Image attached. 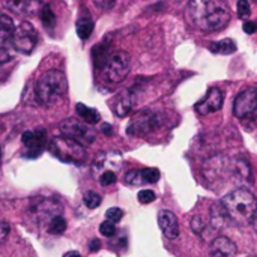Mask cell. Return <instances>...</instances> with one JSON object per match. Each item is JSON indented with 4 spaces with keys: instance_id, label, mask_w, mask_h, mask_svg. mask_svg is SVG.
Listing matches in <instances>:
<instances>
[{
    "instance_id": "4fadbf2b",
    "label": "cell",
    "mask_w": 257,
    "mask_h": 257,
    "mask_svg": "<svg viewBox=\"0 0 257 257\" xmlns=\"http://www.w3.org/2000/svg\"><path fill=\"white\" fill-rule=\"evenodd\" d=\"M136 93L133 89H123L120 90L111 101V110L116 116L125 117L131 113L134 104H136Z\"/></svg>"
},
{
    "instance_id": "2e32d148",
    "label": "cell",
    "mask_w": 257,
    "mask_h": 257,
    "mask_svg": "<svg viewBox=\"0 0 257 257\" xmlns=\"http://www.w3.org/2000/svg\"><path fill=\"white\" fill-rule=\"evenodd\" d=\"M75 110H77V114L80 116V119L87 125H93V123H98L101 120V114L98 113V110L87 107L81 102H78L75 105Z\"/></svg>"
},
{
    "instance_id": "83f0119b",
    "label": "cell",
    "mask_w": 257,
    "mask_h": 257,
    "mask_svg": "<svg viewBox=\"0 0 257 257\" xmlns=\"http://www.w3.org/2000/svg\"><path fill=\"white\" fill-rule=\"evenodd\" d=\"M116 181H117V178H116V173H114L113 170H105V172H102L101 176H99V184H101L102 187L113 185Z\"/></svg>"
},
{
    "instance_id": "5b68a950",
    "label": "cell",
    "mask_w": 257,
    "mask_h": 257,
    "mask_svg": "<svg viewBox=\"0 0 257 257\" xmlns=\"http://www.w3.org/2000/svg\"><path fill=\"white\" fill-rule=\"evenodd\" d=\"M131 69V57L126 51H114L110 54L107 63L104 65L102 68V72H104V77L108 83L111 84H117V83H122L128 72Z\"/></svg>"
},
{
    "instance_id": "30bf717a",
    "label": "cell",
    "mask_w": 257,
    "mask_h": 257,
    "mask_svg": "<svg viewBox=\"0 0 257 257\" xmlns=\"http://www.w3.org/2000/svg\"><path fill=\"white\" fill-rule=\"evenodd\" d=\"M21 142L26 148V152L23 154L26 158H38L47 145V134L44 130H35V131H26L21 136Z\"/></svg>"
},
{
    "instance_id": "7402d4cb",
    "label": "cell",
    "mask_w": 257,
    "mask_h": 257,
    "mask_svg": "<svg viewBox=\"0 0 257 257\" xmlns=\"http://www.w3.org/2000/svg\"><path fill=\"white\" fill-rule=\"evenodd\" d=\"M41 12V21L47 29H53L56 26V14L53 12L50 5H42V8L39 9Z\"/></svg>"
},
{
    "instance_id": "836d02e7",
    "label": "cell",
    "mask_w": 257,
    "mask_h": 257,
    "mask_svg": "<svg viewBox=\"0 0 257 257\" xmlns=\"http://www.w3.org/2000/svg\"><path fill=\"white\" fill-rule=\"evenodd\" d=\"M11 59H12L11 51H9L6 47H0V65H3V63L9 62Z\"/></svg>"
},
{
    "instance_id": "8d00e7d4",
    "label": "cell",
    "mask_w": 257,
    "mask_h": 257,
    "mask_svg": "<svg viewBox=\"0 0 257 257\" xmlns=\"http://www.w3.org/2000/svg\"><path fill=\"white\" fill-rule=\"evenodd\" d=\"M99 248H101L99 239H92L90 244H89V250H90V251H96V250H99Z\"/></svg>"
},
{
    "instance_id": "603a6c76",
    "label": "cell",
    "mask_w": 257,
    "mask_h": 257,
    "mask_svg": "<svg viewBox=\"0 0 257 257\" xmlns=\"http://www.w3.org/2000/svg\"><path fill=\"white\" fill-rule=\"evenodd\" d=\"M66 227H68L66 220L60 215V217L53 218V220L48 223L47 230H48V233H51V235H62V233L66 230Z\"/></svg>"
},
{
    "instance_id": "d4e9b609",
    "label": "cell",
    "mask_w": 257,
    "mask_h": 257,
    "mask_svg": "<svg viewBox=\"0 0 257 257\" xmlns=\"http://www.w3.org/2000/svg\"><path fill=\"white\" fill-rule=\"evenodd\" d=\"M160 176H161V173L155 167L143 169L142 170V178H143V182H146V184H155V182H158Z\"/></svg>"
},
{
    "instance_id": "7a4b0ae2",
    "label": "cell",
    "mask_w": 257,
    "mask_h": 257,
    "mask_svg": "<svg viewBox=\"0 0 257 257\" xmlns=\"http://www.w3.org/2000/svg\"><path fill=\"white\" fill-rule=\"evenodd\" d=\"M221 205L230 223L244 227L253 223L257 212L256 196L247 188H236L221 199Z\"/></svg>"
},
{
    "instance_id": "ab89813d",
    "label": "cell",
    "mask_w": 257,
    "mask_h": 257,
    "mask_svg": "<svg viewBox=\"0 0 257 257\" xmlns=\"http://www.w3.org/2000/svg\"><path fill=\"white\" fill-rule=\"evenodd\" d=\"M253 227H254V230H256V233H257V212H256V215H254V218H253Z\"/></svg>"
},
{
    "instance_id": "f546056e",
    "label": "cell",
    "mask_w": 257,
    "mask_h": 257,
    "mask_svg": "<svg viewBox=\"0 0 257 257\" xmlns=\"http://www.w3.org/2000/svg\"><path fill=\"white\" fill-rule=\"evenodd\" d=\"M236 11H238V17H239V18H242V20H247V18L251 15V6H250V3H248L247 0H241V2H238V8H236Z\"/></svg>"
},
{
    "instance_id": "52a82bcc",
    "label": "cell",
    "mask_w": 257,
    "mask_h": 257,
    "mask_svg": "<svg viewBox=\"0 0 257 257\" xmlns=\"http://www.w3.org/2000/svg\"><path fill=\"white\" fill-rule=\"evenodd\" d=\"M38 44V30L29 23V21H21L11 38V45L15 51L23 53V54H32L33 50L36 48Z\"/></svg>"
},
{
    "instance_id": "44dd1931",
    "label": "cell",
    "mask_w": 257,
    "mask_h": 257,
    "mask_svg": "<svg viewBox=\"0 0 257 257\" xmlns=\"http://www.w3.org/2000/svg\"><path fill=\"white\" fill-rule=\"evenodd\" d=\"M92 54H93V62H95V65H96L98 68H104V65L107 63V60H108V57H110L111 53L108 51V47H107V45L99 44V45L93 47Z\"/></svg>"
},
{
    "instance_id": "74e56055",
    "label": "cell",
    "mask_w": 257,
    "mask_h": 257,
    "mask_svg": "<svg viewBox=\"0 0 257 257\" xmlns=\"http://www.w3.org/2000/svg\"><path fill=\"white\" fill-rule=\"evenodd\" d=\"M101 130H102V133L107 134V136H111V133H113V128H111V125H108V123H102V125H101Z\"/></svg>"
},
{
    "instance_id": "ffe728a7",
    "label": "cell",
    "mask_w": 257,
    "mask_h": 257,
    "mask_svg": "<svg viewBox=\"0 0 257 257\" xmlns=\"http://www.w3.org/2000/svg\"><path fill=\"white\" fill-rule=\"evenodd\" d=\"M93 29H95V24H93V21H92L89 17L80 18V20L77 21V26H75L77 35H78V38L83 39V41H86V39L93 33Z\"/></svg>"
},
{
    "instance_id": "9a60e30c",
    "label": "cell",
    "mask_w": 257,
    "mask_h": 257,
    "mask_svg": "<svg viewBox=\"0 0 257 257\" xmlns=\"http://www.w3.org/2000/svg\"><path fill=\"white\" fill-rule=\"evenodd\" d=\"M236 253L235 242L226 236H218L211 242V257H235Z\"/></svg>"
},
{
    "instance_id": "4316f807",
    "label": "cell",
    "mask_w": 257,
    "mask_h": 257,
    "mask_svg": "<svg viewBox=\"0 0 257 257\" xmlns=\"http://www.w3.org/2000/svg\"><path fill=\"white\" fill-rule=\"evenodd\" d=\"M125 182L128 185H140L143 184V178H142V170H130L125 175Z\"/></svg>"
},
{
    "instance_id": "f35d334b",
    "label": "cell",
    "mask_w": 257,
    "mask_h": 257,
    "mask_svg": "<svg viewBox=\"0 0 257 257\" xmlns=\"http://www.w3.org/2000/svg\"><path fill=\"white\" fill-rule=\"evenodd\" d=\"M63 257H81V254L78 251H68L63 254Z\"/></svg>"
},
{
    "instance_id": "1f68e13d",
    "label": "cell",
    "mask_w": 257,
    "mask_h": 257,
    "mask_svg": "<svg viewBox=\"0 0 257 257\" xmlns=\"http://www.w3.org/2000/svg\"><path fill=\"white\" fill-rule=\"evenodd\" d=\"M105 217H107V221H111V223H119L123 217V211L120 208H110L107 209L105 212Z\"/></svg>"
},
{
    "instance_id": "ba28073f",
    "label": "cell",
    "mask_w": 257,
    "mask_h": 257,
    "mask_svg": "<svg viewBox=\"0 0 257 257\" xmlns=\"http://www.w3.org/2000/svg\"><path fill=\"white\" fill-rule=\"evenodd\" d=\"M63 137H68L77 143H80L81 146H89L95 142L96 139V133L83 120L78 119H65L60 125H59Z\"/></svg>"
},
{
    "instance_id": "cb8c5ba5",
    "label": "cell",
    "mask_w": 257,
    "mask_h": 257,
    "mask_svg": "<svg viewBox=\"0 0 257 257\" xmlns=\"http://www.w3.org/2000/svg\"><path fill=\"white\" fill-rule=\"evenodd\" d=\"M83 200H84V205L89 209H96L101 205L102 197L98 193H95V191H86L84 196H83Z\"/></svg>"
},
{
    "instance_id": "8992f818",
    "label": "cell",
    "mask_w": 257,
    "mask_h": 257,
    "mask_svg": "<svg viewBox=\"0 0 257 257\" xmlns=\"http://www.w3.org/2000/svg\"><path fill=\"white\" fill-rule=\"evenodd\" d=\"M161 114L152 108L140 110L131 120L126 128V133L134 137H145L149 133L155 131L161 125Z\"/></svg>"
},
{
    "instance_id": "484cf974",
    "label": "cell",
    "mask_w": 257,
    "mask_h": 257,
    "mask_svg": "<svg viewBox=\"0 0 257 257\" xmlns=\"http://www.w3.org/2000/svg\"><path fill=\"white\" fill-rule=\"evenodd\" d=\"M206 223H205V220L200 217V215H194L193 217V220H191V229H193V232L196 233V235H199V236H203V232L206 230Z\"/></svg>"
},
{
    "instance_id": "277c9868",
    "label": "cell",
    "mask_w": 257,
    "mask_h": 257,
    "mask_svg": "<svg viewBox=\"0 0 257 257\" xmlns=\"http://www.w3.org/2000/svg\"><path fill=\"white\" fill-rule=\"evenodd\" d=\"M48 149L57 160L63 163H69V164H83L87 157L84 146L63 136L54 137L50 142Z\"/></svg>"
},
{
    "instance_id": "60d3db41",
    "label": "cell",
    "mask_w": 257,
    "mask_h": 257,
    "mask_svg": "<svg viewBox=\"0 0 257 257\" xmlns=\"http://www.w3.org/2000/svg\"><path fill=\"white\" fill-rule=\"evenodd\" d=\"M0 164H2V151H0Z\"/></svg>"
},
{
    "instance_id": "ac0fdd59",
    "label": "cell",
    "mask_w": 257,
    "mask_h": 257,
    "mask_svg": "<svg viewBox=\"0 0 257 257\" xmlns=\"http://www.w3.org/2000/svg\"><path fill=\"white\" fill-rule=\"evenodd\" d=\"M5 6L17 14H32L33 9L36 11L39 8V3H36V2H5Z\"/></svg>"
},
{
    "instance_id": "3957f363",
    "label": "cell",
    "mask_w": 257,
    "mask_h": 257,
    "mask_svg": "<svg viewBox=\"0 0 257 257\" xmlns=\"http://www.w3.org/2000/svg\"><path fill=\"white\" fill-rule=\"evenodd\" d=\"M68 90L66 75L59 69H50L44 72L35 86V95L41 105H54Z\"/></svg>"
},
{
    "instance_id": "e0dca14e",
    "label": "cell",
    "mask_w": 257,
    "mask_h": 257,
    "mask_svg": "<svg viewBox=\"0 0 257 257\" xmlns=\"http://www.w3.org/2000/svg\"><path fill=\"white\" fill-rule=\"evenodd\" d=\"M209 50L215 54H232L236 51V44L233 39H221V41H215L209 44Z\"/></svg>"
},
{
    "instance_id": "9c48e42d",
    "label": "cell",
    "mask_w": 257,
    "mask_h": 257,
    "mask_svg": "<svg viewBox=\"0 0 257 257\" xmlns=\"http://www.w3.org/2000/svg\"><path fill=\"white\" fill-rule=\"evenodd\" d=\"M257 111V86L241 90L233 101V113L238 119H247Z\"/></svg>"
},
{
    "instance_id": "d6986e66",
    "label": "cell",
    "mask_w": 257,
    "mask_h": 257,
    "mask_svg": "<svg viewBox=\"0 0 257 257\" xmlns=\"http://www.w3.org/2000/svg\"><path fill=\"white\" fill-rule=\"evenodd\" d=\"M14 30H15L14 20L9 15L2 14L0 15V41H8V39L11 41Z\"/></svg>"
},
{
    "instance_id": "8fae6325",
    "label": "cell",
    "mask_w": 257,
    "mask_h": 257,
    "mask_svg": "<svg viewBox=\"0 0 257 257\" xmlns=\"http://www.w3.org/2000/svg\"><path fill=\"white\" fill-rule=\"evenodd\" d=\"M224 102V93L220 87H211L208 90V93L194 105L196 111L202 116H208L212 114L215 111H218L223 107Z\"/></svg>"
},
{
    "instance_id": "d6a6232c",
    "label": "cell",
    "mask_w": 257,
    "mask_h": 257,
    "mask_svg": "<svg viewBox=\"0 0 257 257\" xmlns=\"http://www.w3.org/2000/svg\"><path fill=\"white\" fill-rule=\"evenodd\" d=\"M8 235H9V224L6 223V220L0 214V244L6 239Z\"/></svg>"
},
{
    "instance_id": "5bb4252c",
    "label": "cell",
    "mask_w": 257,
    "mask_h": 257,
    "mask_svg": "<svg viewBox=\"0 0 257 257\" xmlns=\"http://www.w3.org/2000/svg\"><path fill=\"white\" fill-rule=\"evenodd\" d=\"M158 226L166 238L176 239L179 236V221H178V217L175 215V212L167 211V209L161 211L158 214Z\"/></svg>"
},
{
    "instance_id": "4dcf8cb0",
    "label": "cell",
    "mask_w": 257,
    "mask_h": 257,
    "mask_svg": "<svg viewBox=\"0 0 257 257\" xmlns=\"http://www.w3.org/2000/svg\"><path fill=\"white\" fill-rule=\"evenodd\" d=\"M137 199H139V202H140V203H143V205H149V203L155 202L157 196H155V193H154L152 190H142V191L137 194Z\"/></svg>"
},
{
    "instance_id": "6da1fadb",
    "label": "cell",
    "mask_w": 257,
    "mask_h": 257,
    "mask_svg": "<svg viewBox=\"0 0 257 257\" xmlns=\"http://www.w3.org/2000/svg\"><path fill=\"white\" fill-rule=\"evenodd\" d=\"M185 17L188 23L202 32H218L230 21V9L224 2L193 0L187 5Z\"/></svg>"
},
{
    "instance_id": "d590c367",
    "label": "cell",
    "mask_w": 257,
    "mask_h": 257,
    "mask_svg": "<svg viewBox=\"0 0 257 257\" xmlns=\"http://www.w3.org/2000/svg\"><path fill=\"white\" fill-rule=\"evenodd\" d=\"M95 5L98 8L104 9V11H108V9H111L114 6V2H95Z\"/></svg>"
},
{
    "instance_id": "7c38bea8",
    "label": "cell",
    "mask_w": 257,
    "mask_h": 257,
    "mask_svg": "<svg viewBox=\"0 0 257 257\" xmlns=\"http://www.w3.org/2000/svg\"><path fill=\"white\" fill-rule=\"evenodd\" d=\"M32 212L39 221H45L48 226L53 218L60 217L62 205L54 199H39L35 205H32Z\"/></svg>"
},
{
    "instance_id": "f1b7e54d",
    "label": "cell",
    "mask_w": 257,
    "mask_h": 257,
    "mask_svg": "<svg viewBox=\"0 0 257 257\" xmlns=\"http://www.w3.org/2000/svg\"><path fill=\"white\" fill-rule=\"evenodd\" d=\"M99 233L102 235V236H105V238H111V236H114L116 235V226H114V223H111V221H104V223H101V226H99Z\"/></svg>"
},
{
    "instance_id": "e575fe53",
    "label": "cell",
    "mask_w": 257,
    "mask_h": 257,
    "mask_svg": "<svg viewBox=\"0 0 257 257\" xmlns=\"http://www.w3.org/2000/svg\"><path fill=\"white\" fill-rule=\"evenodd\" d=\"M242 29H244V32H245V33L253 35V33L257 30V24L256 23H253V21H245V23H244V26H242Z\"/></svg>"
}]
</instances>
